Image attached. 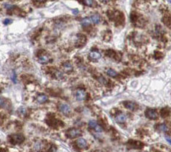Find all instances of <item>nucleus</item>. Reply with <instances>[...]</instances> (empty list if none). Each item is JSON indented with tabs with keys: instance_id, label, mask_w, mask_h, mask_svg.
<instances>
[{
	"instance_id": "obj_1",
	"label": "nucleus",
	"mask_w": 171,
	"mask_h": 152,
	"mask_svg": "<svg viewBox=\"0 0 171 152\" xmlns=\"http://www.w3.org/2000/svg\"><path fill=\"white\" fill-rule=\"evenodd\" d=\"M9 137H10V142L14 145L21 144L25 140V137L22 134H11Z\"/></svg>"
},
{
	"instance_id": "obj_2",
	"label": "nucleus",
	"mask_w": 171,
	"mask_h": 152,
	"mask_svg": "<svg viewBox=\"0 0 171 152\" xmlns=\"http://www.w3.org/2000/svg\"><path fill=\"white\" fill-rule=\"evenodd\" d=\"M81 133H82L81 131L78 128H71V129L67 131L66 136H67V137H69L70 139H74V138H76V137L81 136Z\"/></svg>"
},
{
	"instance_id": "obj_3",
	"label": "nucleus",
	"mask_w": 171,
	"mask_h": 152,
	"mask_svg": "<svg viewBox=\"0 0 171 152\" xmlns=\"http://www.w3.org/2000/svg\"><path fill=\"white\" fill-rule=\"evenodd\" d=\"M40 55H38V61L41 63H47L50 61V56L47 53H45L44 50H41L39 52Z\"/></svg>"
},
{
	"instance_id": "obj_4",
	"label": "nucleus",
	"mask_w": 171,
	"mask_h": 152,
	"mask_svg": "<svg viewBox=\"0 0 171 152\" xmlns=\"http://www.w3.org/2000/svg\"><path fill=\"white\" fill-rule=\"evenodd\" d=\"M58 109L64 115H68L71 112V108L66 103H60V104H59Z\"/></svg>"
},
{
	"instance_id": "obj_5",
	"label": "nucleus",
	"mask_w": 171,
	"mask_h": 152,
	"mask_svg": "<svg viewBox=\"0 0 171 152\" xmlns=\"http://www.w3.org/2000/svg\"><path fill=\"white\" fill-rule=\"evenodd\" d=\"M75 97H76V99L79 101L84 100L86 97V92L82 89H79L76 91Z\"/></svg>"
},
{
	"instance_id": "obj_6",
	"label": "nucleus",
	"mask_w": 171,
	"mask_h": 152,
	"mask_svg": "<svg viewBox=\"0 0 171 152\" xmlns=\"http://www.w3.org/2000/svg\"><path fill=\"white\" fill-rule=\"evenodd\" d=\"M145 115L148 118L152 119V120H155L158 118V115L156 112L153 109H147L145 112Z\"/></svg>"
},
{
	"instance_id": "obj_7",
	"label": "nucleus",
	"mask_w": 171,
	"mask_h": 152,
	"mask_svg": "<svg viewBox=\"0 0 171 152\" xmlns=\"http://www.w3.org/2000/svg\"><path fill=\"white\" fill-rule=\"evenodd\" d=\"M123 103H124V106L126 109H129V110L134 111L137 109V104L135 103L132 102V101H125Z\"/></svg>"
},
{
	"instance_id": "obj_8",
	"label": "nucleus",
	"mask_w": 171,
	"mask_h": 152,
	"mask_svg": "<svg viewBox=\"0 0 171 152\" xmlns=\"http://www.w3.org/2000/svg\"><path fill=\"white\" fill-rule=\"evenodd\" d=\"M100 57H101L100 53L99 52H97V51H91L88 55V58L92 61H97V60L100 59Z\"/></svg>"
},
{
	"instance_id": "obj_9",
	"label": "nucleus",
	"mask_w": 171,
	"mask_h": 152,
	"mask_svg": "<svg viewBox=\"0 0 171 152\" xmlns=\"http://www.w3.org/2000/svg\"><path fill=\"white\" fill-rule=\"evenodd\" d=\"M127 119V116L123 114V113H119V114H117L116 116H115V121L119 122V123H122L126 121Z\"/></svg>"
},
{
	"instance_id": "obj_10",
	"label": "nucleus",
	"mask_w": 171,
	"mask_h": 152,
	"mask_svg": "<svg viewBox=\"0 0 171 152\" xmlns=\"http://www.w3.org/2000/svg\"><path fill=\"white\" fill-rule=\"evenodd\" d=\"M76 144L79 149H86L87 147V143H86L85 139H84V138L78 139L76 141Z\"/></svg>"
},
{
	"instance_id": "obj_11",
	"label": "nucleus",
	"mask_w": 171,
	"mask_h": 152,
	"mask_svg": "<svg viewBox=\"0 0 171 152\" xmlns=\"http://www.w3.org/2000/svg\"><path fill=\"white\" fill-rule=\"evenodd\" d=\"M86 41V38L84 35H80L78 37V40H77V43L76 44L78 45V47H81L84 44H85Z\"/></svg>"
},
{
	"instance_id": "obj_12",
	"label": "nucleus",
	"mask_w": 171,
	"mask_h": 152,
	"mask_svg": "<svg viewBox=\"0 0 171 152\" xmlns=\"http://www.w3.org/2000/svg\"><path fill=\"white\" fill-rule=\"evenodd\" d=\"M100 20H101V18H100V16L98 13L93 14L91 16V21L94 24H99L100 22Z\"/></svg>"
},
{
	"instance_id": "obj_13",
	"label": "nucleus",
	"mask_w": 171,
	"mask_h": 152,
	"mask_svg": "<svg viewBox=\"0 0 171 152\" xmlns=\"http://www.w3.org/2000/svg\"><path fill=\"white\" fill-rule=\"evenodd\" d=\"M10 102L7 99L0 97V107L6 108L7 109L8 107V106H10Z\"/></svg>"
},
{
	"instance_id": "obj_14",
	"label": "nucleus",
	"mask_w": 171,
	"mask_h": 152,
	"mask_svg": "<svg viewBox=\"0 0 171 152\" xmlns=\"http://www.w3.org/2000/svg\"><path fill=\"white\" fill-rule=\"evenodd\" d=\"M36 100L39 103H44L48 100V97L46 94H39L37 97Z\"/></svg>"
},
{
	"instance_id": "obj_15",
	"label": "nucleus",
	"mask_w": 171,
	"mask_h": 152,
	"mask_svg": "<svg viewBox=\"0 0 171 152\" xmlns=\"http://www.w3.org/2000/svg\"><path fill=\"white\" fill-rule=\"evenodd\" d=\"M63 69L65 72H72V65L71 64V63L69 62H65L63 64Z\"/></svg>"
},
{
	"instance_id": "obj_16",
	"label": "nucleus",
	"mask_w": 171,
	"mask_h": 152,
	"mask_svg": "<svg viewBox=\"0 0 171 152\" xmlns=\"http://www.w3.org/2000/svg\"><path fill=\"white\" fill-rule=\"evenodd\" d=\"M44 147V144L42 143V141H36L34 144V149L35 151L37 152H39V151H41L42 149Z\"/></svg>"
},
{
	"instance_id": "obj_17",
	"label": "nucleus",
	"mask_w": 171,
	"mask_h": 152,
	"mask_svg": "<svg viewBox=\"0 0 171 152\" xmlns=\"http://www.w3.org/2000/svg\"><path fill=\"white\" fill-rule=\"evenodd\" d=\"M81 25H82V26L84 27V28H87V27L90 26V25H91V19H88V18H85V19H84L81 21Z\"/></svg>"
},
{
	"instance_id": "obj_18",
	"label": "nucleus",
	"mask_w": 171,
	"mask_h": 152,
	"mask_svg": "<svg viewBox=\"0 0 171 152\" xmlns=\"http://www.w3.org/2000/svg\"><path fill=\"white\" fill-rule=\"evenodd\" d=\"M159 129L161 131H163V132H168L170 131V128H168V126L165 124H161L159 125Z\"/></svg>"
},
{
	"instance_id": "obj_19",
	"label": "nucleus",
	"mask_w": 171,
	"mask_h": 152,
	"mask_svg": "<svg viewBox=\"0 0 171 152\" xmlns=\"http://www.w3.org/2000/svg\"><path fill=\"white\" fill-rule=\"evenodd\" d=\"M163 22H164L165 25H167L168 27H169L170 28H171V16L165 17V19H163Z\"/></svg>"
},
{
	"instance_id": "obj_20",
	"label": "nucleus",
	"mask_w": 171,
	"mask_h": 152,
	"mask_svg": "<svg viewBox=\"0 0 171 152\" xmlns=\"http://www.w3.org/2000/svg\"><path fill=\"white\" fill-rule=\"evenodd\" d=\"M106 73L108 75H109L111 77H116L117 75V72L112 69H108L106 70Z\"/></svg>"
},
{
	"instance_id": "obj_21",
	"label": "nucleus",
	"mask_w": 171,
	"mask_h": 152,
	"mask_svg": "<svg viewBox=\"0 0 171 152\" xmlns=\"http://www.w3.org/2000/svg\"><path fill=\"white\" fill-rule=\"evenodd\" d=\"M161 114H162V117H168L169 115V114H170V112H169V110H168L166 109H164L162 110Z\"/></svg>"
},
{
	"instance_id": "obj_22",
	"label": "nucleus",
	"mask_w": 171,
	"mask_h": 152,
	"mask_svg": "<svg viewBox=\"0 0 171 152\" xmlns=\"http://www.w3.org/2000/svg\"><path fill=\"white\" fill-rule=\"evenodd\" d=\"M97 123L96 121H91L88 122V126L91 128H94L96 126H97Z\"/></svg>"
},
{
	"instance_id": "obj_23",
	"label": "nucleus",
	"mask_w": 171,
	"mask_h": 152,
	"mask_svg": "<svg viewBox=\"0 0 171 152\" xmlns=\"http://www.w3.org/2000/svg\"><path fill=\"white\" fill-rule=\"evenodd\" d=\"M4 6V7H5L7 10H13V9L16 7V6H14V5H13V4H5Z\"/></svg>"
},
{
	"instance_id": "obj_24",
	"label": "nucleus",
	"mask_w": 171,
	"mask_h": 152,
	"mask_svg": "<svg viewBox=\"0 0 171 152\" xmlns=\"http://www.w3.org/2000/svg\"><path fill=\"white\" fill-rule=\"evenodd\" d=\"M82 2L84 3L87 6H92L94 4V1H92V0H86V1H83Z\"/></svg>"
},
{
	"instance_id": "obj_25",
	"label": "nucleus",
	"mask_w": 171,
	"mask_h": 152,
	"mask_svg": "<svg viewBox=\"0 0 171 152\" xmlns=\"http://www.w3.org/2000/svg\"><path fill=\"white\" fill-rule=\"evenodd\" d=\"M97 132H102L103 131V128H102V126L101 125H97V126L94 128Z\"/></svg>"
},
{
	"instance_id": "obj_26",
	"label": "nucleus",
	"mask_w": 171,
	"mask_h": 152,
	"mask_svg": "<svg viewBox=\"0 0 171 152\" xmlns=\"http://www.w3.org/2000/svg\"><path fill=\"white\" fill-rule=\"evenodd\" d=\"M11 23H12V20L10 19H4V22H3V24H4V25H10V24H11Z\"/></svg>"
},
{
	"instance_id": "obj_27",
	"label": "nucleus",
	"mask_w": 171,
	"mask_h": 152,
	"mask_svg": "<svg viewBox=\"0 0 171 152\" xmlns=\"http://www.w3.org/2000/svg\"><path fill=\"white\" fill-rule=\"evenodd\" d=\"M56 149L54 146H52V147L49 149V151L47 152H56Z\"/></svg>"
},
{
	"instance_id": "obj_28",
	"label": "nucleus",
	"mask_w": 171,
	"mask_h": 152,
	"mask_svg": "<svg viewBox=\"0 0 171 152\" xmlns=\"http://www.w3.org/2000/svg\"><path fill=\"white\" fill-rule=\"evenodd\" d=\"M165 139H166L167 142H168V143L169 144H171V138H169L168 137H165Z\"/></svg>"
},
{
	"instance_id": "obj_29",
	"label": "nucleus",
	"mask_w": 171,
	"mask_h": 152,
	"mask_svg": "<svg viewBox=\"0 0 171 152\" xmlns=\"http://www.w3.org/2000/svg\"><path fill=\"white\" fill-rule=\"evenodd\" d=\"M78 10H77V9H75V10H73V11H72V13H74V14H78Z\"/></svg>"
},
{
	"instance_id": "obj_30",
	"label": "nucleus",
	"mask_w": 171,
	"mask_h": 152,
	"mask_svg": "<svg viewBox=\"0 0 171 152\" xmlns=\"http://www.w3.org/2000/svg\"><path fill=\"white\" fill-rule=\"evenodd\" d=\"M15 76H16V74H15V72H13V82L16 83V78H15Z\"/></svg>"
},
{
	"instance_id": "obj_31",
	"label": "nucleus",
	"mask_w": 171,
	"mask_h": 152,
	"mask_svg": "<svg viewBox=\"0 0 171 152\" xmlns=\"http://www.w3.org/2000/svg\"><path fill=\"white\" fill-rule=\"evenodd\" d=\"M0 152H5V151H4L3 149H0Z\"/></svg>"
},
{
	"instance_id": "obj_32",
	"label": "nucleus",
	"mask_w": 171,
	"mask_h": 152,
	"mask_svg": "<svg viewBox=\"0 0 171 152\" xmlns=\"http://www.w3.org/2000/svg\"><path fill=\"white\" fill-rule=\"evenodd\" d=\"M169 2H170V3H171V1H169Z\"/></svg>"
}]
</instances>
